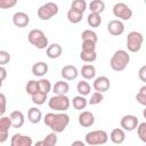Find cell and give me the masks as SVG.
I'll return each mask as SVG.
<instances>
[{
    "label": "cell",
    "instance_id": "6da1fadb",
    "mask_svg": "<svg viewBox=\"0 0 146 146\" xmlns=\"http://www.w3.org/2000/svg\"><path fill=\"white\" fill-rule=\"evenodd\" d=\"M44 124L49 127L54 132L60 133L63 132L70 123V116L66 113H47L43 117Z\"/></svg>",
    "mask_w": 146,
    "mask_h": 146
},
{
    "label": "cell",
    "instance_id": "7a4b0ae2",
    "mask_svg": "<svg viewBox=\"0 0 146 146\" xmlns=\"http://www.w3.org/2000/svg\"><path fill=\"white\" fill-rule=\"evenodd\" d=\"M129 62H130V55L128 54V51H125L123 49H119L111 57L110 65H111L113 71L121 72V71H124L127 68Z\"/></svg>",
    "mask_w": 146,
    "mask_h": 146
},
{
    "label": "cell",
    "instance_id": "3957f363",
    "mask_svg": "<svg viewBox=\"0 0 146 146\" xmlns=\"http://www.w3.org/2000/svg\"><path fill=\"white\" fill-rule=\"evenodd\" d=\"M48 106L50 110L57 112H65L71 106V100L66 95H54L48 100Z\"/></svg>",
    "mask_w": 146,
    "mask_h": 146
},
{
    "label": "cell",
    "instance_id": "277c9868",
    "mask_svg": "<svg viewBox=\"0 0 146 146\" xmlns=\"http://www.w3.org/2000/svg\"><path fill=\"white\" fill-rule=\"evenodd\" d=\"M27 39H29V42L38 49H46L48 47V38L46 36L43 31L39 29L31 30L29 32Z\"/></svg>",
    "mask_w": 146,
    "mask_h": 146
},
{
    "label": "cell",
    "instance_id": "5b68a950",
    "mask_svg": "<svg viewBox=\"0 0 146 146\" xmlns=\"http://www.w3.org/2000/svg\"><path fill=\"white\" fill-rule=\"evenodd\" d=\"M108 140V135L105 130H92L89 131L84 141L87 145L95 146V145H104Z\"/></svg>",
    "mask_w": 146,
    "mask_h": 146
},
{
    "label": "cell",
    "instance_id": "8992f818",
    "mask_svg": "<svg viewBox=\"0 0 146 146\" xmlns=\"http://www.w3.org/2000/svg\"><path fill=\"white\" fill-rule=\"evenodd\" d=\"M58 5L55 2H46L44 5L40 6L36 14L38 17L41 21H48L50 18H52L54 16H56L58 14Z\"/></svg>",
    "mask_w": 146,
    "mask_h": 146
},
{
    "label": "cell",
    "instance_id": "52a82bcc",
    "mask_svg": "<svg viewBox=\"0 0 146 146\" xmlns=\"http://www.w3.org/2000/svg\"><path fill=\"white\" fill-rule=\"evenodd\" d=\"M144 36L137 31H132L127 36V48L130 52H138L141 49Z\"/></svg>",
    "mask_w": 146,
    "mask_h": 146
},
{
    "label": "cell",
    "instance_id": "ba28073f",
    "mask_svg": "<svg viewBox=\"0 0 146 146\" xmlns=\"http://www.w3.org/2000/svg\"><path fill=\"white\" fill-rule=\"evenodd\" d=\"M113 15L120 21H129L132 17V10L127 3L117 2L113 6Z\"/></svg>",
    "mask_w": 146,
    "mask_h": 146
},
{
    "label": "cell",
    "instance_id": "9c48e42d",
    "mask_svg": "<svg viewBox=\"0 0 146 146\" xmlns=\"http://www.w3.org/2000/svg\"><path fill=\"white\" fill-rule=\"evenodd\" d=\"M138 123H139L138 117L136 115H132V114L124 115L120 120V125L124 131H133L137 128Z\"/></svg>",
    "mask_w": 146,
    "mask_h": 146
},
{
    "label": "cell",
    "instance_id": "30bf717a",
    "mask_svg": "<svg viewBox=\"0 0 146 146\" xmlns=\"http://www.w3.org/2000/svg\"><path fill=\"white\" fill-rule=\"evenodd\" d=\"M107 31L111 35L119 36L124 32V24L120 19H112L107 24Z\"/></svg>",
    "mask_w": 146,
    "mask_h": 146
},
{
    "label": "cell",
    "instance_id": "8fae6325",
    "mask_svg": "<svg viewBox=\"0 0 146 146\" xmlns=\"http://www.w3.org/2000/svg\"><path fill=\"white\" fill-rule=\"evenodd\" d=\"M110 87H111V82L107 76H98L95 79L92 83V88L95 89V91H99V92L107 91Z\"/></svg>",
    "mask_w": 146,
    "mask_h": 146
},
{
    "label": "cell",
    "instance_id": "7c38bea8",
    "mask_svg": "<svg viewBox=\"0 0 146 146\" xmlns=\"http://www.w3.org/2000/svg\"><path fill=\"white\" fill-rule=\"evenodd\" d=\"M78 121H79V124L81 127L89 128V127L94 125V123H95V115L90 111H83L79 114Z\"/></svg>",
    "mask_w": 146,
    "mask_h": 146
},
{
    "label": "cell",
    "instance_id": "4fadbf2b",
    "mask_svg": "<svg viewBox=\"0 0 146 146\" xmlns=\"http://www.w3.org/2000/svg\"><path fill=\"white\" fill-rule=\"evenodd\" d=\"M11 146H32L33 141L30 136H25L22 133H15L10 140Z\"/></svg>",
    "mask_w": 146,
    "mask_h": 146
},
{
    "label": "cell",
    "instance_id": "5bb4252c",
    "mask_svg": "<svg viewBox=\"0 0 146 146\" xmlns=\"http://www.w3.org/2000/svg\"><path fill=\"white\" fill-rule=\"evenodd\" d=\"M60 75L64 80L67 81H72L75 80L79 75V71L74 65H65L62 70H60Z\"/></svg>",
    "mask_w": 146,
    "mask_h": 146
},
{
    "label": "cell",
    "instance_id": "9a60e30c",
    "mask_svg": "<svg viewBox=\"0 0 146 146\" xmlns=\"http://www.w3.org/2000/svg\"><path fill=\"white\" fill-rule=\"evenodd\" d=\"M13 23L17 27H26L30 23V16L24 11H17L13 16Z\"/></svg>",
    "mask_w": 146,
    "mask_h": 146
},
{
    "label": "cell",
    "instance_id": "2e32d148",
    "mask_svg": "<svg viewBox=\"0 0 146 146\" xmlns=\"http://www.w3.org/2000/svg\"><path fill=\"white\" fill-rule=\"evenodd\" d=\"M110 139L113 144L120 145L125 140V131L122 128H115L110 133Z\"/></svg>",
    "mask_w": 146,
    "mask_h": 146
},
{
    "label": "cell",
    "instance_id": "e0dca14e",
    "mask_svg": "<svg viewBox=\"0 0 146 146\" xmlns=\"http://www.w3.org/2000/svg\"><path fill=\"white\" fill-rule=\"evenodd\" d=\"M63 52V48L59 43H51L48 44V47L46 48V54L50 59H55L58 58Z\"/></svg>",
    "mask_w": 146,
    "mask_h": 146
},
{
    "label": "cell",
    "instance_id": "ac0fdd59",
    "mask_svg": "<svg viewBox=\"0 0 146 146\" xmlns=\"http://www.w3.org/2000/svg\"><path fill=\"white\" fill-rule=\"evenodd\" d=\"M10 121H11V127L13 128H21L24 122H25V117L24 114L21 111H13L9 115Z\"/></svg>",
    "mask_w": 146,
    "mask_h": 146
},
{
    "label": "cell",
    "instance_id": "d6986e66",
    "mask_svg": "<svg viewBox=\"0 0 146 146\" xmlns=\"http://www.w3.org/2000/svg\"><path fill=\"white\" fill-rule=\"evenodd\" d=\"M47 72H48V64L44 62H36L32 66V73L35 76L42 78L44 74H47Z\"/></svg>",
    "mask_w": 146,
    "mask_h": 146
},
{
    "label": "cell",
    "instance_id": "ffe728a7",
    "mask_svg": "<svg viewBox=\"0 0 146 146\" xmlns=\"http://www.w3.org/2000/svg\"><path fill=\"white\" fill-rule=\"evenodd\" d=\"M80 74L82 75V78L84 80H91V79H94L96 76V68L91 64H86V65H83L81 67Z\"/></svg>",
    "mask_w": 146,
    "mask_h": 146
},
{
    "label": "cell",
    "instance_id": "44dd1931",
    "mask_svg": "<svg viewBox=\"0 0 146 146\" xmlns=\"http://www.w3.org/2000/svg\"><path fill=\"white\" fill-rule=\"evenodd\" d=\"M27 119H29V121L31 123L36 124L42 119V112L38 107H31L29 110V112H27Z\"/></svg>",
    "mask_w": 146,
    "mask_h": 146
},
{
    "label": "cell",
    "instance_id": "7402d4cb",
    "mask_svg": "<svg viewBox=\"0 0 146 146\" xmlns=\"http://www.w3.org/2000/svg\"><path fill=\"white\" fill-rule=\"evenodd\" d=\"M51 89L55 95H66L70 90V86L65 81H57Z\"/></svg>",
    "mask_w": 146,
    "mask_h": 146
},
{
    "label": "cell",
    "instance_id": "603a6c76",
    "mask_svg": "<svg viewBox=\"0 0 146 146\" xmlns=\"http://www.w3.org/2000/svg\"><path fill=\"white\" fill-rule=\"evenodd\" d=\"M72 105L75 110L78 111H81V110H84L88 105V100L86 99V96H82V95H79V96H75L73 97L72 99Z\"/></svg>",
    "mask_w": 146,
    "mask_h": 146
},
{
    "label": "cell",
    "instance_id": "cb8c5ba5",
    "mask_svg": "<svg viewBox=\"0 0 146 146\" xmlns=\"http://www.w3.org/2000/svg\"><path fill=\"white\" fill-rule=\"evenodd\" d=\"M89 9L90 13L102 14L105 10V2L103 0H91V2L89 3Z\"/></svg>",
    "mask_w": 146,
    "mask_h": 146
},
{
    "label": "cell",
    "instance_id": "d4e9b609",
    "mask_svg": "<svg viewBox=\"0 0 146 146\" xmlns=\"http://www.w3.org/2000/svg\"><path fill=\"white\" fill-rule=\"evenodd\" d=\"M87 23L90 27H98L102 24V16L97 13H90L87 17Z\"/></svg>",
    "mask_w": 146,
    "mask_h": 146
},
{
    "label": "cell",
    "instance_id": "484cf974",
    "mask_svg": "<svg viewBox=\"0 0 146 146\" xmlns=\"http://www.w3.org/2000/svg\"><path fill=\"white\" fill-rule=\"evenodd\" d=\"M82 16H83L82 13L76 11V10H74V9H72V8L67 11V19H68V22L72 23V24H78V23H80V22L82 21Z\"/></svg>",
    "mask_w": 146,
    "mask_h": 146
},
{
    "label": "cell",
    "instance_id": "4316f807",
    "mask_svg": "<svg viewBox=\"0 0 146 146\" xmlns=\"http://www.w3.org/2000/svg\"><path fill=\"white\" fill-rule=\"evenodd\" d=\"M80 58L84 63H92L97 59V52H96V50H94V51H83V50H81Z\"/></svg>",
    "mask_w": 146,
    "mask_h": 146
},
{
    "label": "cell",
    "instance_id": "83f0119b",
    "mask_svg": "<svg viewBox=\"0 0 146 146\" xmlns=\"http://www.w3.org/2000/svg\"><path fill=\"white\" fill-rule=\"evenodd\" d=\"M76 90H78L79 95L87 96V95H89V94H90V91H91V87H90V84H89L86 80H81L80 82H78Z\"/></svg>",
    "mask_w": 146,
    "mask_h": 146
},
{
    "label": "cell",
    "instance_id": "f1b7e54d",
    "mask_svg": "<svg viewBox=\"0 0 146 146\" xmlns=\"http://www.w3.org/2000/svg\"><path fill=\"white\" fill-rule=\"evenodd\" d=\"M47 95H48V94L42 92V91H40V90L36 91L35 94L31 95V98H32L33 104H35V105H42V104H44L46 100H47Z\"/></svg>",
    "mask_w": 146,
    "mask_h": 146
},
{
    "label": "cell",
    "instance_id": "f546056e",
    "mask_svg": "<svg viewBox=\"0 0 146 146\" xmlns=\"http://www.w3.org/2000/svg\"><path fill=\"white\" fill-rule=\"evenodd\" d=\"M11 128V121L9 116H0V132L8 133L9 129Z\"/></svg>",
    "mask_w": 146,
    "mask_h": 146
},
{
    "label": "cell",
    "instance_id": "4dcf8cb0",
    "mask_svg": "<svg viewBox=\"0 0 146 146\" xmlns=\"http://www.w3.org/2000/svg\"><path fill=\"white\" fill-rule=\"evenodd\" d=\"M81 39H82V41L83 40H88V41H92L95 43H97V41H98L97 34L92 30H84L82 32V34H81Z\"/></svg>",
    "mask_w": 146,
    "mask_h": 146
},
{
    "label": "cell",
    "instance_id": "1f68e13d",
    "mask_svg": "<svg viewBox=\"0 0 146 146\" xmlns=\"http://www.w3.org/2000/svg\"><path fill=\"white\" fill-rule=\"evenodd\" d=\"M71 8L83 14L87 9V2L86 0H73L71 3Z\"/></svg>",
    "mask_w": 146,
    "mask_h": 146
},
{
    "label": "cell",
    "instance_id": "d6a6232c",
    "mask_svg": "<svg viewBox=\"0 0 146 146\" xmlns=\"http://www.w3.org/2000/svg\"><path fill=\"white\" fill-rule=\"evenodd\" d=\"M38 84H39V90L42 91V92H46V94H48L52 88L50 81L47 80V79H43V78L38 81Z\"/></svg>",
    "mask_w": 146,
    "mask_h": 146
},
{
    "label": "cell",
    "instance_id": "836d02e7",
    "mask_svg": "<svg viewBox=\"0 0 146 146\" xmlns=\"http://www.w3.org/2000/svg\"><path fill=\"white\" fill-rule=\"evenodd\" d=\"M57 140H58L57 139V133L52 131V132L48 133L42 141H43V145L44 146H54V145L57 144Z\"/></svg>",
    "mask_w": 146,
    "mask_h": 146
},
{
    "label": "cell",
    "instance_id": "e575fe53",
    "mask_svg": "<svg viewBox=\"0 0 146 146\" xmlns=\"http://www.w3.org/2000/svg\"><path fill=\"white\" fill-rule=\"evenodd\" d=\"M25 90H26V92H27L29 95H33V94H35L36 91H39L38 81H36V80H30V81L26 83Z\"/></svg>",
    "mask_w": 146,
    "mask_h": 146
},
{
    "label": "cell",
    "instance_id": "d590c367",
    "mask_svg": "<svg viewBox=\"0 0 146 146\" xmlns=\"http://www.w3.org/2000/svg\"><path fill=\"white\" fill-rule=\"evenodd\" d=\"M103 100H104V95H103V92L95 91V92L91 95L90 99L88 100V104H89V105H97V104L102 103Z\"/></svg>",
    "mask_w": 146,
    "mask_h": 146
},
{
    "label": "cell",
    "instance_id": "8d00e7d4",
    "mask_svg": "<svg viewBox=\"0 0 146 146\" xmlns=\"http://www.w3.org/2000/svg\"><path fill=\"white\" fill-rule=\"evenodd\" d=\"M136 129H137V135H138L139 139L143 143H146V122L138 123Z\"/></svg>",
    "mask_w": 146,
    "mask_h": 146
},
{
    "label": "cell",
    "instance_id": "74e56055",
    "mask_svg": "<svg viewBox=\"0 0 146 146\" xmlns=\"http://www.w3.org/2000/svg\"><path fill=\"white\" fill-rule=\"evenodd\" d=\"M136 99L140 105L146 106V86H143L139 89V91L136 95Z\"/></svg>",
    "mask_w": 146,
    "mask_h": 146
},
{
    "label": "cell",
    "instance_id": "f35d334b",
    "mask_svg": "<svg viewBox=\"0 0 146 146\" xmlns=\"http://www.w3.org/2000/svg\"><path fill=\"white\" fill-rule=\"evenodd\" d=\"M81 50H83V51H94V50H96V43L92 42V41L83 40L82 46H81Z\"/></svg>",
    "mask_w": 146,
    "mask_h": 146
},
{
    "label": "cell",
    "instance_id": "ab89813d",
    "mask_svg": "<svg viewBox=\"0 0 146 146\" xmlns=\"http://www.w3.org/2000/svg\"><path fill=\"white\" fill-rule=\"evenodd\" d=\"M18 0H0V8L1 9H10L17 5Z\"/></svg>",
    "mask_w": 146,
    "mask_h": 146
},
{
    "label": "cell",
    "instance_id": "60d3db41",
    "mask_svg": "<svg viewBox=\"0 0 146 146\" xmlns=\"http://www.w3.org/2000/svg\"><path fill=\"white\" fill-rule=\"evenodd\" d=\"M10 62V55L6 50H0V65L3 66Z\"/></svg>",
    "mask_w": 146,
    "mask_h": 146
},
{
    "label": "cell",
    "instance_id": "b9f144b4",
    "mask_svg": "<svg viewBox=\"0 0 146 146\" xmlns=\"http://www.w3.org/2000/svg\"><path fill=\"white\" fill-rule=\"evenodd\" d=\"M6 108H7V98L2 92H0V116H2L6 113Z\"/></svg>",
    "mask_w": 146,
    "mask_h": 146
},
{
    "label": "cell",
    "instance_id": "7bdbcfd3",
    "mask_svg": "<svg viewBox=\"0 0 146 146\" xmlns=\"http://www.w3.org/2000/svg\"><path fill=\"white\" fill-rule=\"evenodd\" d=\"M138 76L141 82H146V66L143 65L138 71Z\"/></svg>",
    "mask_w": 146,
    "mask_h": 146
},
{
    "label": "cell",
    "instance_id": "ee69618b",
    "mask_svg": "<svg viewBox=\"0 0 146 146\" xmlns=\"http://www.w3.org/2000/svg\"><path fill=\"white\" fill-rule=\"evenodd\" d=\"M7 78V70L3 67V66H1L0 65V80H5Z\"/></svg>",
    "mask_w": 146,
    "mask_h": 146
},
{
    "label": "cell",
    "instance_id": "f6af8a7d",
    "mask_svg": "<svg viewBox=\"0 0 146 146\" xmlns=\"http://www.w3.org/2000/svg\"><path fill=\"white\" fill-rule=\"evenodd\" d=\"M8 139V133H2L0 132V143H5Z\"/></svg>",
    "mask_w": 146,
    "mask_h": 146
},
{
    "label": "cell",
    "instance_id": "bcb514c9",
    "mask_svg": "<svg viewBox=\"0 0 146 146\" xmlns=\"http://www.w3.org/2000/svg\"><path fill=\"white\" fill-rule=\"evenodd\" d=\"M74 145H81V146H84V143L81 141V140H75V141L72 143V146H74Z\"/></svg>",
    "mask_w": 146,
    "mask_h": 146
},
{
    "label": "cell",
    "instance_id": "7dc6e473",
    "mask_svg": "<svg viewBox=\"0 0 146 146\" xmlns=\"http://www.w3.org/2000/svg\"><path fill=\"white\" fill-rule=\"evenodd\" d=\"M2 87V80H0V88Z\"/></svg>",
    "mask_w": 146,
    "mask_h": 146
}]
</instances>
